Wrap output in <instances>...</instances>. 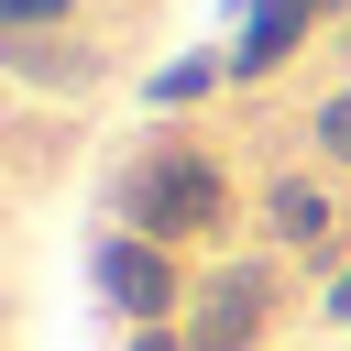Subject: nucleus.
Returning a JSON list of instances; mask_svg holds the SVG:
<instances>
[{
    "mask_svg": "<svg viewBox=\"0 0 351 351\" xmlns=\"http://www.w3.org/2000/svg\"><path fill=\"white\" fill-rule=\"evenodd\" d=\"M318 143H329V154H351V99H329V110H318Z\"/></svg>",
    "mask_w": 351,
    "mask_h": 351,
    "instance_id": "6",
    "label": "nucleus"
},
{
    "mask_svg": "<svg viewBox=\"0 0 351 351\" xmlns=\"http://www.w3.org/2000/svg\"><path fill=\"white\" fill-rule=\"evenodd\" d=\"M55 11H66V0H0V22H11V33H33V22H55Z\"/></svg>",
    "mask_w": 351,
    "mask_h": 351,
    "instance_id": "5",
    "label": "nucleus"
},
{
    "mask_svg": "<svg viewBox=\"0 0 351 351\" xmlns=\"http://www.w3.org/2000/svg\"><path fill=\"white\" fill-rule=\"evenodd\" d=\"M132 351H186V340H165V329H143V340H132Z\"/></svg>",
    "mask_w": 351,
    "mask_h": 351,
    "instance_id": "8",
    "label": "nucleus"
},
{
    "mask_svg": "<svg viewBox=\"0 0 351 351\" xmlns=\"http://www.w3.org/2000/svg\"><path fill=\"white\" fill-rule=\"evenodd\" d=\"M252 318H263V274H219L208 307H197V351H241Z\"/></svg>",
    "mask_w": 351,
    "mask_h": 351,
    "instance_id": "1",
    "label": "nucleus"
},
{
    "mask_svg": "<svg viewBox=\"0 0 351 351\" xmlns=\"http://www.w3.org/2000/svg\"><path fill=\"white\" fill-rule=\"evenodd\" d=\"M274 230H285V241H318V230H329L318 186H274Z\"/></svg>",
    "mask_w": 351,
    "mask_h": 351,
    "instance_id": "4",
    "label": "nucleus"
},
{
    "mask_svg": "<svg viewBox=\"0 0 351 351\" xmlns=\"http://www.w3.org/2000/svg\"><path fill=\"white\" fill-rule=\"evenodd\" d=\"M154 219H208V176H154Z\"/></svg>",
    "mask_w": 351,
    "mask_h": 351,
    "instance_id": "3",
    "label": "nucleus"
},
{
    "mask_svg": "<svg viewBox=\"0 0 351 351\" xmlns=\"http://www.w3.org/2000/svg\"><path fill=\"white\" fill-rule=\"evenodd\" d=\"M329 318H340V329H351V274H340V285H329Z\"/></svg>",
    "mask_w": 351,
    "mask_h": 351,
    "instance_id": "7",
    "label": "nucleus"
},
{
    "mask_svg": "<svg viewBox=\"0 0 351 351\" xmlns=\"http://www.w3.org/2000/svg\"><path fill=\"white\" fill-rule=\"evenodd\" d=\"M110 296H121L132 318H165V307H176V274H165L143 241H110Z\"/></svg>",
    "mask_w": 351,
    "mask_h": 351,
    "instance_id": "2",
    "label": "nucleus"
}]
</instances>
